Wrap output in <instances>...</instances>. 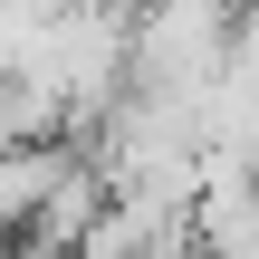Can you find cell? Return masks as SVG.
Instances as JSON below:
<instances>
[{"instance_id": "obj_1", "label": "cell", "mask_w": 259, "mask_h": 259, "mask_svg": "<svg viewBox=\"0 0 259 259\" xmlns=\"http://www.w3.org/2000/svg\"><path fill=\"white\" fill-rule=\"evenodd\" d=\"M240 48V0H135L125 10V87L202 96Z\"/></svg>"}, {"instance_id": "obj_2", "label": "cell", "mask_w": 259, "mask_h": 259, "mask_svg": "<svg viewBox=\"0 0 259 259\" xmlns=\"http://www.w3.org/2000/svg\"><path fill=\"white\" fill-rule=\"evenodd\" d=\"M77 163V144L67 135H48V144H10L0 154V259L29 240V221H38V202L58 192V173Z\"/></svg>"}, {"instance_id": "obj_3", "label": "cell", "mask_w": 259, "mask_h": 259, "mask_svg": "<svg viewBox=\"0 0 259 259\" xmlns=\"http://www.w3.org/2000/svg\"><path fill=\"white\" fill-rule=\"evenodd\" d=\"M48 135H67V106H58L38 77L0 67V154H10V144H48Z\"/></svg>"}, {"instance_id": "obj_4", "label": "cell", "mask_w": 259, "mask_h": 259, "mask_svg": "<svg viewBox=\"0 0 259 259\" xmlns=\"http://www.w3.org/2000/svg\"><path fill=\"white\" fill-rule=\"evenodd\" d=\"M192 259H221V250H192Z\"/></svg>"}]
</instances>
